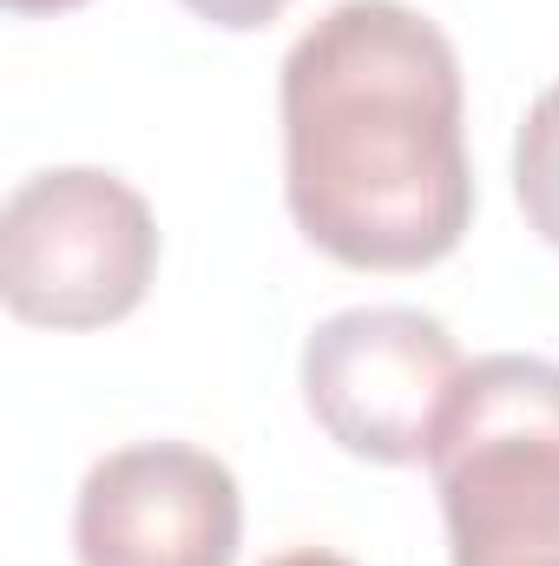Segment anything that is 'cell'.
<instances>
[{
  "instance_id": "277c9868",
  "label": "cell",
  "mask_w": 559,
  "mask_h": 566,
  "mask_svg": "<svg viewBox=\"0 0 559 566\" xmlns=\"http://www.w3.org/2000/svg\"><path fill=\"white\" fill-rule=\"evenodd\" d=\"M461 376L467 363L447 323L402 303L342 310L303 343V402L316 428L342 454L382 468L428 461Z\"/></svg>"
},
{
  "instance_id": "9c48e42d",
  "label": "cell",
  "mask_w": 559,
  "mask_h": 566,
  "mask_svg": "<svg viewBox=\"0 0 559 566\" xmlns=\"http://www.w3.org/2000/svg\"><path fill=\"white\" fill-rule=\"evenodd\" d=\"M264 566H356V560H342L329 547H289V554H271Z\"/></svg>"
},
{
  "instance_id": "5b68a950",
  "label": "cell",
  "mask_w": 559,
  "mask_h": 566,
  "mask_svg": "<svg viewBox=\"0 0 559 566\" xmlns=\"http://www.w3.org/2000/svg\"><path fill=\"white\" fill-rule=\"evenodd\" d=\"M244 494L231 468L191 441H133L86 468L73 501L80 566H231Z\"/></svg>"
},
{
  "instance_id": "3957f363",
  "label": "cell",
  "mask_w": 559,
  "mask_h": 566,
  "mask_svg": "<svg viewBox=\"0 0 559 566\" xmlns=\"http://www.w3.org/2000/svg\"><path fill=\"white\" fill-rule=\"evenodd\" d=\"M447 554L559 541V363L481 356L428 448Z\"/></svg>"
},
{
  "instance_id": "30bf717a",
  "label": "cell",
  "mask_w": 559,
  "mask_h": 566,
  "mask_svg": "<svg viewBox=\"0 0 559 566\" xmlns=\"http://www.w3.org/2000/svg\"><path fill=\"white\" fill-rule=\"evenodd\" d=\"M86 0H7V13H73Z\"/></svg>"
},
{
  "instance_id": "6da1fadb",
  "label": "cell",
  "mask_w": 559,
  "mask_h": 566,
  "mask_svg": "<svg viewBox=\"0 0 559 566\" xmlns=\"http://www.w3.org/2000/svg\"><path fill=\"white\" fill-rule=\"evenodd\" d=\"M454 40L402 0H336L283 60V198L349 271H428L474 224Z\"/></svg>"
},
{
  "instance_id": "52a82bcc",
  "label": "cell",
  "mask_w": 559,
  "mask_h": 566,
  "mask_svg": "<svg viewBox=\"0 0 559 566\" xmlns=\"http://www.w3.org/2000/svg\"><path fill=\"white\" fill-rule=\"evenodd\" d=\"M178 7H191L198 20H211L224 33H251V27H271L289 0H178Z\"/></svg>"
},
{
  "instance_id": "8992f818",
  "label": "cell",
  "mask_w": 559,
  "mask_h": 566,
  "mask_svg": "<svg viewBox=\"0 0 559 566\" xmlns=\"http://www.w3.org/2000/svg\"><path fill=\"white\" fill-rule=\"evenodd\" d=\"M514 191L527 211V231H540L559 251V86H547L514 139Z\"/></svg>"
},
{
  "instance_id": "7a4b0ae2",
  "label": "cell",
  "mask_w": 559,
  "mask_h": 566,
  "mask_svg": "<svg viewBox=\"0 0 559 566\" xmlns=\"http://www.w3.org/2000/svg\"><path fill=\"white\" fill-rule=\"evenodd\" d=\"M158 277L151 205L99 165H53L0 211V296L40 329L126 323Z\"/></svg>"
},
{
  "instance_id": "ba28073f",
  "label": "cell",
  "mask_w": 559,
  "mask_h": 566,
  "mask_svg": "<svg viewBox=\"0 0 559 566\" xmlns=\"http://www.w3.org/2000/svg\"><path fill=\"white\" fill-rule=\"evenodd\" d=\"M454 566H559V541H507V547H461Z\"/></svg>"
}]
</instances>
